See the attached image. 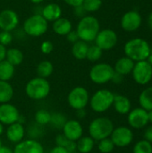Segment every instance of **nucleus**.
<instances>
[{"instance_id":"nucleus-1","label":"nucleus","mask_w":152,"mask_h":153,"mask_svg":"<svg viewBox=\"0 0 152 153\" xmlns=\"http://www.w3.org/2000/svg\"><path fill=\"white\" fill-rule=\"evenodd\" d=\"M75 30L81 40L89 43L95 40L100 30V24L96 17L92 15H85L78 22Z\"/></svg>"},{"instance_id":"nucleus-2","label":"nucleus","mask_w":152,"mask_h":153,"mask_svg":"<svg viewBox=\"0 0 152 153\" xmlns=\"http://www.w3.org/2000/svg\"><path fill=\"white\" fill-rule=\"evenodd\" d=\"M124 50L127 57L131 58L134 62H139L147 60L151 52V48L145 39L135 38L125 43Z\"/></svg>"},{"instance_id":"nucleus-3","label":"nucleus","mask_w":152,"mask_h":153,"mask_svg":"<svg viewBox=\"0 0 152 153\" xmlns=\"http://www.w3.org/2000/svg\"><path fill=\"white\" fill-rule=\"evenodd\" d=\"M51 91L49 82L41 77L30 79L25 85V93L28 98L33 100H41L46 99Z\"/></svg>"},{"instance_id":"nucleus-4","label":"nucleus","mask_w":152,"mask_h":153,"mask_svg":"<svg viewBox=\"0 0 152 153\" xmlns=\"http://www.w3.org/2000/svg\"><path fill=\"white\" fill-rule=\"evenodd\" d=\"M114 130V124L108 118L100 117L93 119L89 125L90 136L94 141H100L102 139L110 137Z\"/></svg>"},{"instance_id":"nucleus-5","label":"nucleus","mask_w":152,"mask_h":153,"mask_svg":"<svg viewBox=\"0 0 152 153\" xmlns=\"http://www.w3.org/2000/svg\"><path fill=\"white\" fill-rule=\"evenodd\" d=\"M22 29L28 36L33 38L41 37L48 30V22L40 13H34L23 22Z\"/></svg>"},{"instance_id":"nucleus-6","label":"nucleus","mask_w":152,"mask_h":153,"mask_svg":"<svg viewBox=\"0 0 152 153\" xmlns=\"http://www.w3.org/2000/svg\"><path fill=\"white\" fill-rule=\"evenodd\" d=\"M115 94L107 89L97 91L91 97H90V106L96 113H103L108 110L114 102Z\"/></svg>"},{"instance_id":"nucleus-7","label":"nucleus","mask_w":152,"mask_h":153,"mask_svg":"<svg viewBox=\"0 0 152 153\" xmlns=\"http://www.w3.org/2000/svg\"><path fill=\"white\" fill-rule=\"evenodd\" d=\"M115 74L114 67L108 63H98L94 65L89 73L90 79L96 84H105L112 80Z\"/></svg>"},{"instance_id":"nucleus-8","label":"nucleus","mask_w":152,"mask_h":153,"mask_svg":"<svg viewBox=\"0 0 152 153\" xmlns=\"http://www.w3.org/2000/svg\"><path fill=\"white\" fill-rule=\"evenodd\" d=\"M67 102L74 110L85 108L90 102V93L86 88L82 86H76L68 93Z\"/></svg>"},{"instance_id":"nucleus-9","label":"nucleus","mask_w":152,"mask_h":153,"mask_svg":"<svg viewBox=\"0 0 152 153\" xmlns=\"http://www.w3.org/2000/svg\"><path fill=\"white\" fill-rule=\"evenodd\" d=\"M133 78L136 83L145 85L152 79V65L147 60L136 62L132 71Z\"/></svg>"},{"instance_id":"nucleus-10","label":"nucleus","mask_w":152,"mask_h":153,"mask_svg":"<svg viewBox=\"0 0 152 153\" xmlns=\"http://www.w3.org/2000/svg\"><path fill=\"white\" fill-rule=\"evenodd\" d=\"M94 41L103 51H108L116 47L118 41V37L115 30L111 29H103L99 31Z\"/></svg>"},{"instance_id":"nucleus-11","label":"nucleus","mask_w":152,"mask_h":153,"mask_svg":"<svg viewBox=\"0 0 152 153\" xmlns=\"http://www.w3.org/2000/svg\"><path fill=\"white\" fill-rule=\"evenodd\" d=\"M110 139L114 143L115 146L124 148L132 143L133 140V133L126 126H119L117 128H114L110 135Z\"/></svg>"},{"instance_id":"nucleus-12","label":"nucleus","mask_w":152,"mask_h":153,"mask_svg":"<svg viewBox=\"0 0 152 153\" xmlns=\"http://www.w3.org/2000/svg\"><path fill=\"white\" fill-rule=\"evenodd\" d=\"M20 22L19 15L12 9H4L0 12V30L13 31Z\"/></svg>"},{"instance_id":"nucleus-13","label":"nucleus","mask_w":152,"mask_h":153,"mask_svg":"<svg viewBox=\"0 0 152 153\" xmlns=\"http://www.w3.org/2000/svg\"><path fill=\"white\" fill-rule=\"evenodd\" d=\"M19 117V110L14 105L11 104L10 102L0 104V122L3 125L9 126L18 122Z\"/></svg>"},{"instance_id":"nucleus-14","label":"nucleus","mask_w":152,"mask_h":153,"mask_svg":"<svg viewBox=\"0 0 152 153\" xmlns=\"http://www.w3.org/2000/svg\"><path fill=\"white\" fill-rule=\"evenodd\" d=\"M142 25V16L137 11L126 12L121 19V27L124 30L133 32L137 30Z\"/></svg>"},{"instance_id":"nucleus-15","label":"nucleus","mask_w":152,"mask_h":153,"mask_svg":"<svg viewBox=\"0 0 152 153\" xmlns=\"http://www.w3.org/2000/svg\"><path fill=\"white\" fill-rule=\"evenodd\" d=\"M63 134L72 142H77L83 134V127L80 121L76 119L67 120L64 125Z\"/></svg>"},{"instance_id":"nucleus-16","label":"nucleus","mask_w":152,"mask_h":153,"mask_svg":"<svg viewBox=\"0 0 152 153\" xmlns=\"http://www.w3.org/2000/svg\"><path fill=\"white\" fill-rule=\"evenodd\" d=\"M149 123L148 111L142 108H137L128 113V124L135 129L145 127Z\"/></svg>"},{"instance_id":"nucleus-17","label":"nucleus","mask_w":152,"mask_h":153,"mask_svg":"<svg viewBox=\"0 0 152 153\" xmlns=\"http://www.w3.org/2000/svg\"><path fill=\"white\" fill-rule=\"evenodd\" d=\"M13 153H44L43 145L35 139H26L15 144Z\"/></svg>"},{"instance_id":"nucleus-18","label":"nucleus","mask_w":152,"mask_h":153,"mask_svg":"<svg viewBox=\"0 0 152 153\" xmlns=\"http://www.w3.org/2000/svg\"><path fill=\"white\" fill-rule=\"evenodd\" d=\"M5 135L8 141H10L11 143L15 144L20 143L23 140L25 135V128L23 126V124L15 122L9 125L5 130Z\"/></svg>"},{"instance_id":"nucleus-19","label":"nucleus","mask_w":152,"mask_h":153,"mask_svg":"<svg viewBox=\"0 0 152 153\" xmlns=\"http://www.w3.org/2000/svg\"><path fill=\"white\" fill-rule=\"evenodd\" d=\"M40 14L48 22H53L54 21L62 17V8L59 4L56 3H49L42 8Z\"/></svg>"},{"instance_id":"nucleus-20","label":"nucleus","mask_w":152,"mask_h":153,"mask_svg":"<svg viewBox=\"0 0 152 153\" xmlns=\"http://www.w3.org/2000/svg\"><path fill=\"white\" fill-rule=\"evenodd\" d=\"M52 30L56 35L66 36L73 30V24L69 19L60 17L52 22Z\"/></svg>"},{"instance_id":"nucleus-21","label":"nucleus","mask_w":152,"mask_h":153,"mask_svg":"<svg viewBox=\"0 0 152 153\" xmlns=\"http://www.w3.org/2000/svg\"><path fill=\"white\" fill-rule=\"evenodd\" d=\"M113 106L115 110L120 115H126L132 110V104L130 100L124 95H115Z\"/></svg>"},{"instance_id":"nucleus-22","label":"nucleus","mask_w":152,"mask_h":153,"mask_svg":"<svg viewBox=\"0 0 152 153\" xmlns=\"http://www.w3.org/2000/svg\"><path fill=\"white\" fill-rule=\"evenodd\" d=\"M134 65H135V62L125 56L119 58L116 62L114 70L117 74H120L122 75H126L132 73Z\"/></svg>"},{"instance_id":"nucleus-23","label":"nucleus","mask_w":152,"mask_h":153,"mask_svg":"<svg viewBox=\"0 0 152 153\" xmlns=\"http://www.w3.org/2000/svg\"><path fill=\"white\" fill-rule=\"evenodd\" d=\"M89 49V44L83 40L79 39L75 43L72 44L71 52L73 56L77 60H84L87 57V52Z\"/></svg>"},{"instance_id":"nucleus-24","label":"nucleus","mask_w":152,"mask_h":153,"mask_svg":"<svg viewBox=\"0 0 152 153\" xmlns=\"http://www.w3.org/2000/svg\"><path fill=\"white\" fill-rule=\"evenodd\" d=\"M24 56L21 49L17 48H10L6 49L5 60H7L13 66L20 65L23 61Z\"/></svg>"},{"instance_id":"nucleus-25","label":"nucleus","mask_w":152,"mask_h":153,"mask_svg":"<svg viewBox=\"0 0 152 153\" xmlns=\"http://www.w3.org/2000/svg\"><path fill=\"white\" fill-rule=\"evenodd\" d=\"M13 97V88L9 82L0 81V104L8 103Z\"/></svg>"},{"instance_id":"nucleus-26","label":"nucleus","mask_w":152,"mask_h":153,"mask_svg":"<svg viewBox=\"0 0 152 153\" xmlns=\"http://www.w3.org/2000/svg\"><path fill=\"white\" fill-rule=\"evenodd\" d=\"M75 143L77 152L90 153L94 148L95 141L90 136H82Z\"/></svg>"},{"instance_id":"nucleus-27","label":"nucleus","mask_w":152,"mask_h":153,"mask_svg":"<svg viewBox=\"0 0 152 153\" xmlns=\"http://www.w3.org/2000/svg\"><path fill=\"white\" fill-rule=\"evenodd\" d=\"M15 66L10 64L7 60L0 62V81L9 82L14 75Z\"/></svg>"},{"instance_id":"nucleus-28","label":"nucleus","mask_w":152,"mask_h":153,"mask_svg":"<svg viewBox=\"0 0 152 153\" xmlns=\"http://www.w3.org/2000/svg\"><path fill=\"white\" fill-rule=\"evenodd\" d=\"M53 71H54L53 64L48 60H43L39 62L36 68L37 76L45 78V79L51 76V74H53Z\"/></svg>"},{"instance_id":"nucleus-29","label":"nucleus","mask_w":152,"mask_h":153,"mask_svg":"<svg viewBox=\"0 0 152 153\" xmlns=\"http://www.w3.org/2000/svg\"><path fill=\"white\" fill-rule=\"evenodd\" d=\"M139 103L141 108L146 111L152 110V87H148L141 92L139 96Z\"/></svg>"},{"instance_id":"nucleus-30","label":"nucleus","mask_w":152,"mask_h":153,"mask_svg":"<svg viewBox=\"0 0 152 153\" xmlns=\"http://www.w3.org/2000/svg\"><path fill=\"white\" fill-rule=\"evenodd\" d=\"M56 143L58 146H62L67 149L69 153H75L77 152L75 142H72L68 140L64 134H59L56 137Z\"/></svg>"},{"instance_id":"nucleus-31","label":"nucleus","mask_w":152,"mask_h":153,"mask_svg":"<svg viewBox=\"0 0 152 153\" xmlns=\"http://www.w3.org/2000/svg\"><path fill=\"white\" fill-rule=\"evenodd\" d=\"M35 123L40 126H47L49 125L51 119V114L46 109H39L34 115Z\"/></svg>"},{"instance_id":"nucleus-32","label":"nucleus","mask_w":152,"mask_h":153,"mask_svg":"<svg viewBox=\"0 0 152 153\" xmlns=\"http://www.w3.org/2000/svg\"><path fill=\"white\" fill-rule=\"evenodd\" d=\"M102 54H103V50L100 48H99L96 44L91 45L89 46L86 59H88L90 62H97L101 58Z\"/></svg>"},{"instance_id":"nucleus-33","label":"nucleus","mask_w":152,"mask_h":153,"mask_svg":"<svg viewBox=\"0 0 152 153\" xmlns=\"http://www.w3.org/2000/svg\"><path fill=\"white\" fill-rule=\"evenodd\" d=\"M67 121L65 115L62 113H54L51 114V119L49 125H51L52 127L56 129H62L65 122Z\"/></svg>"},{"instance_id":"nucleus-34","label":"nucleus","mask_w":152,"mask_h":153,"mask_svg":"<svg viewBox=\"0 0 152 153\" xmlns=\"http://www.w3.org/2000/svg\"><path fill=\"white\" fill-rule=\"evenodd\" d=\"M115 144L110 139V137L102 139L99 141L98 143V150L101 153H110L112 152L115 149Z\"/></svg>"},{"instance_id":"nucleus-35","label":"nucleus","mask_w":152,"mask_h":153,"mask_svg":"<svg viewBox=\"0 0 152 153\" xmlns=\"http://www.w3.org/2000/svg\"><path fill=\"white\" fill-rule=\"evenodd\" d=\"M102 5V0H84L82 7L86 13H94L100 9Z\"/></svg>"},{"instance_id":"nucleus-36","label":"nucleus","mask_w":152,"mask_h":153,"mask_svg":"<svg viewBox=\"0 0 152 153\" xmlns=\"http://www.w3.org/2000/svg\"><path fill=\"white\" fill-rule=\"evenodd\" d=\"M133 153H152V143L146 140L136 143L133 150Z\"/></svg>"},{"instance_id":"nucleus-37","label":"nucleus","mask_w":152,"mask_h":153,"mask_svg":"<svg viewBox=\"0 0 152 153\" xmlns=\"http://www.w3.org/2000/svg\"><path fill=\"white\" fill-rule=\"evenodd\" d=\"M13 37L12 31L0 30V43L2 45L6 47L13 42Z\"/></svg>"},{"instance_id":"nucleus-38","label":"nucleus","mask_w":152,"mask_h":153,"mask_svg":"<svg viewBox=\"0 0 152 153\" xmlns=\"http://www.w3.org/2000/svg\"><path fill=\"white\" fill-rule=\"evenodd\" d=\"M54 49V45L50 40H44L40 45V51L44 55H49Z\"/></svg>"},{"instance_id":"nucleus-39","label":"nucleus","mask_w":152,"mask_h":153,"mask_svg":"<svg viewBox=\"0 0 152 153\" xmlns=\"http://www.w3.org/2000/svg\"><path fill=\"white\" fill-rule=\"evenodd\" d=\"M65 37H66L67 40H68L70 43H72V44L75 43L76 41H78V40L80 39H79V36H78V34H77V32H76L75 30H72Z\"/></svg>"},{"instance_id":"nucleus-40","label":"nucleus","mask_w":152,"mask_h":153,"mask_svg":"<svg viewBox=\"0 0 152 153\" xmlns=\"http://www.w3.org/2000/svg\"><path fill=\"white\" fill-rule=\"evenodd\" d=\"M83 1H84V0H64V2H65L66 4H68L69 6L73 7V8L82 5Z\"/></svg>"},{"instance_id":"nucleus-41","label":"nucleus","mask_w":152,"mask_h":153,"mask_svg":"<svg viewBox=\"0 0 152 153\" xmlns=\"http://www.w3.org/2000/svg\"><path fill=\"white\" fill-rule=\"evenodd\" d=\"M144 140L152 143V126L146 129V131L144 133Z\"/></svg>"},{"instance_id":"nucleus-42","label":"nucleus","mask_w":152,"mask_h":153,"mask_svg":"<svg viewBox=\"0 0 152 153\" xmlns=\"http://www.w3.org/2000/svg\"><path fill=\"white\" fill-rule=\"evenodd\" d=\"M49 153H69L67 149H65V147H62V146H58V145H56Z\"/></svg>"},{"instance_id":"nucleus-43","label":"nucleus","mask_w":152,"mask_h":153,"mask_svg":"<svg viewBox=\"0 0 152 153\" xmlns=\"http://www.w3.org/2000/svg\"><path fill=\"white\" fill-rule=\"evenodd\" d=\"M123 79H124V75L120 74H117L115 72L113 77H112V82H114L115 83H121L123 82Z\"/></svg>"},{"instance_id":"nucleus-44","label":"nucleus","mask_w":152,"mask_h":153,"mask_svg":"<svg viewBox=\"0 0 152 153\" xmlns=\"http://www.w3.org/2000/svg\"><path fill=\"white\" fill-rule=\"evenodd\" d=\"M74 11H75V14L77 15V16H81V18L82 17H83V16H85V10L83 9V7H82V5H81V6H78V7H75L74 8Z\"/></svg>"},{"instance_id":"nucleus-45","label":"nucleus","mask_w":152,"mask_h":153,"mask_svg":"<svg viewBox=\"0 0 152 153\" xmlns=\"http://www.w3.org/2000/svg\"><path fill=\"white\" fill-rule=\"evenodd\" d=\"M6 47L2 45L0 43V62L5 59V55H6Z\"/></svg>"},{"instance_id":"nucleus-46","label":"nucleus","mask_w":152,"mask_h":153,"mask_svg":"<svg viewBox=\"0 0 152 153\" xmlns=\"http://www.w3.org/2000/svg\"><path fill=\"white\" fill-rule=\"evenodd\" d=\"M87 113L85 111V108H82V109H79V110H76V116L79 119H83L85 117H86Z\"/></svg>"},{"instance_id":"nucleus-47","label":"nucleus","mask_w":152,"mask_h":153,"mask_svg":"<svg viewBox=\"0 0 152 153\" xmlns=\"http://www.w3.org/2000/svg\"><path fill=\"white\" fill-rule=\"evenodd\" d=\"M0 153H13V151L11 150L10 148L6 147V146H2L0 148Z\"/></svg>"},{"instance_id":"nucleus-48","label":"nucleus","mask_w":152,"mask_h":153,"mask_svg":"<svg viewBox=\"0 0 152 153\" xmlns=\"http://www.w3.org/2000/svg\"><path fill=\"white\" fill-rule=\"evenodd\" d=\"M148 25L152 30V13H151L148 16Z\"/></svg>"},{"instance_id":"nucleus-49","label":"nucleus","mask_w":152,"mask_h":153,"mask_svg":"<svg viewBox=\"0 0 152 153\" xmlns=\"http://www.w3.org/2000/svg\"><path fill=\"white\" fill-rule=\"evenodd\" d=\"M148 119H149V122L152 123V110L148 111Z\"/></svg>"},{"instance_id":"nucleus-50","label":"nucleus","mask_w":152,"mask_h":153,"mask_svg":"<svg viewBox=\"0 0 152 153\" xmlns=\"http://www.w3.org/2000/svg\"><path fill=\"white\" fill-rule=\"evenodd\" d=\"M30 1L35 4H41L42 2H44V0H30Z\"/></svg>"},{"instance_id":"nucleus-51","label":"nucleus","mask_w":152,"mask_h":153,"mask_svg":"<svg viewBox=\"0 0 152 153\" xmlns=\"http://www.w3.org/2000/svg\"><path fill=\"white\" fill-rule=\"evenodd\" d=\"M4 125L0 122V136L4 134Z\"/></svg>"},{"instance_id":"nucleus-52","label":"nucleus","mask_w":152,"mask_h":153,"mask_svg":"<svg viewBox=\"0 0 152 153\" xmlns=\"http://www.w3.org/2000/svg\"><path fill=\"white\" fill-rule=\"evenodd\" d=\"M3 146V143H2V141H1V139H0V148Z\"/></svg>"}]
</instances>
